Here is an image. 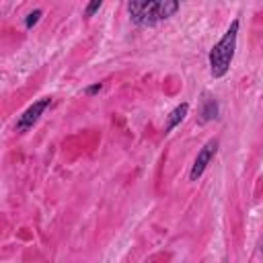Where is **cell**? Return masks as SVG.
Here are the masks:
<instances>
[{
	"label": "cell",
	"instance_id": "6da1fadb",
	"mask_svg": "<svg viewBox=\"0 0 263 263\" xmlns=\"http://www.w3.org/2000/svg\"><path fill=\"white\" fill-rule=\"evenodd\" d=\"M238 27H240V23H238V18H234L230 23V27L226 29V33L222 35V39L210 49V72L214 78H222L230 70V64H232L234 51H236Z\"/></svg>",
	"mask_w": 263,
	"mask_h": 263
},
{
	"label": "cell",
	"instance_id": "7a4b0ae2",
	"mask_svg": "<svg viewBox=\"0 0 263 263\" xmlns=\"http://www.w3.org/2000/svg\"><path fill=\"white\" fill-rule=\"evenodd\" d=\"M127 10H129L132 23L140 27H152L158 21H162L160 0H134L127 4Z\"/></svg>",
	"mask_w": 263,
	"mask_h": 263
},
{
	"label": "cell",
	"instance_id": "3957f363",
	"mask_svg": "<svg viewBox=\"0 0 263 263\" xmlns=\"http://www.w3.org/2000/svg\"><path fill=\"white\" fill-rule=\"evenodd\" d=\"M49 105H51V99H49V97L39 99V101H35L33 105H29V107L18 115V119H16V123H14V129L21 132V134L29 132V129L39 121V117L45 113V109H47Z\"/></svg>",
	"mask_w": 263,
	"mask_h": 263
},
{
	"label": "cell",
	"instance_id": "277c9868",
	"mask_svg": "<svg viewBox=\"0 0 263 263\" xmlns=\"http://www.w3.org/2000/svg\"><path fill=\"white\" fill-rule=\"evenodd\" d=\"M216 152H218V140L212 138V140H208V142L201 146V150L197 152V156H195V160H193V166H191V171H189V179H191V181H197V179L203 175V171L208 168V164L212 162V158L216 156Z\"/></svg>",
	"mask_w": 263,
	"mask_h": 263
},
{
	"label": "cell",
	"instance_id": "5b68a950",
	"mask_svg": "<svg viewBox=\"0 0 263 263\" xmlns=\"http://www.w3.org/2000/svg\"><path fill=\"white\" fill-rule=\"evenodd\" d=\"M218 117V103L212 95L203 92V99H201V107H199V123H208L212 119Z\"/></svg>",
	"mask_w": 263,
	"mask_h": 263
},
{
	"label": "cell",
	"instance_id": "8992f818",
	"mask_svg": "<svg viewBox=\"0 0 263 263\" xmlns=\"http://www.w3.org/2000/svg\"><path fill=\"white\" fill-rule=\"evenodd\" d=\"M187 111H189V103H181V105H177L168 115H166V123H164V134H168V132H173L183 119H185V115H187Z\"/></svg>",
	"mask_w": 263,
	"mask_h": 263
},
{
	"label": "cell",
	"instance_id": "52a82bcc",
	"mask_svg": "<svg viewBox=\"0 0 263 263\" xmlns=\"http://www.w3.org/2000/svg\"><path fill=\"white\" fill-rule=\"evenodd\" d=\"M41 14H43V12H41L39 8H37V10H33V12H29V14L25 16V27H27V29H31L33 25H37V23H39V18H41Z\"/></svg>",
	"mask_w": 263,
	"mask_h": 263
},
{
	"label": "cell",
	"instance_id": "ba28073f",
	"mask_svg": "<svg viewBox=\"0 0 263 263\" xmlns=\"http://www.w3.org/2000/svg\"><path fill=\"white\" fill-rule=\"evenodd\" d=\"M101 6H103V2H101V0H95V2L86 4V8H84V16H86V18H88V16H92Z\"/></svg>",
	"mask_w": 263,
	"mask_h": 263
},
{
	"label": "cell",
	"instance_id": "9c48e42d",
	"mask_svg": "<svg viewBox=\"0 0 263 263\" xmlns=\"http://www.w3.org/2000/svg\"><path fill=\"white\" fill-rule=\"evenodd\" d=\"M101 88H103V84H101V82H95V84L86 86V90H84V92H86V95H97Z\"/></svg>",
	"mask_w": 263,
	"mask_h": 263
},
{
	"label": "cell",
	"instance_id": "30bf717a",
	"mask_svg": "<svg viewBox=\"0 0 263 263\" xmlns=\"http://www.w3.org/2000/svg\"><path fill=\"white\" fill-rule=\"evenodd\" d=\"M224 263H226V261H224Z\"/></svg>",
	"mask_w": 263,
	"mask_h": 263
}]
</instances>
